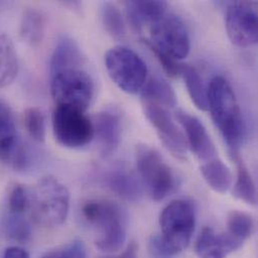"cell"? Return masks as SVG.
<instances>
[{
    "instance_id": "6da1fadb",
    "label": "cell",
    "mask_w": 258,
    "mask_h": 258,
    "mask_svg": "<svg viewBox=\"0 0 258 258\" xmlns=\"http://www.w3.org/2000/svg\"><path fill=\"white\" fill-rule=\"evenodd\" d=\"M208 110L219 130L231 158L240 155L245 137V126L235 93L222 77L211 80L207 89Z\"/></svg>"
},
{
    "instance_id": "7a4b0ae2",
    "label": "cell",
    "mask_w": 258,
    "mask_h": 258,
    "mask_svg": "<svg viewBox=\"0 0 258 258\" xmlns=\"http://www.w3.org/2000/svg\"><path fill=\"white\" fill-rule=\"evenodd\" d=\"M81 211L94 230V243L98 249L114 254L125 247L128 220L118 204L104 199H91L83 204Z\"/></svg>"
},
{
    "instance_id": "3957f363",
    "label": "cell",
    "mask_w": 258,
    "mask_h": 258,
    "mask_svg": "<svg viewBox=\"0 0 258 258\" xmlns=\"http://www.w3.org/2000/svg\"><path fill=\"white\" fill-rule=\"evenodd\" d=\"M28 192L27 210L31 219L46 228L62 225L69 215L71 194L59 180L42 177Z\"/></svg>"
},
{
    "instance_id": "277c9868",
    "label": "cell",
    "mask_w": 258,
    "mask_h": 258,
    "mask_svg": "<svg viewBox=\"0 0 258 258\" xmlns=\"http://www.w3.org/2000/svg\"><path fill=\"white\" fill-rule=\"evenodd\" d=\"M50 94L55 106H69L86 112L95 95L91 75L83 68H70L50 76Z\"/></svg>"
},
{
    "instance_id": "5b68a950",
    "label": "cell",
    "mask_w": 258,
    "mask_h": 258,
    "mask_svg": "<svg viewBox=\"0 0 258 258\" xmlns=\"http://www.w3.org/2000/svg\"><path fill=\"white\" fill-rule=\"evenodd\" d=\"M195 225V210L189 201L175 200L163 209L160 215V236L174 256L189 246Z\"/></svg>"
},
{
    "instance_id": "8992f818",
    "label": "cell",
    "mask_w": 258,
    "mask_h": 258,
    "mask_svg": "<svg viewBox=\"0 0 258 258\" xmlns=\"http://www.w3.org/2000/svg\"><path fill=\"white\" fill-rule=\"evenodd\" d=\"M136 161L140 181L155 201L168 197L176 187V178L161 154L148 145H139Z\"/></svg>"
},
{
    "instance_id": "52a82bcc",
    "label": "cell",
    "mask_w": 258,
    "mask_h": 258,
    "mask_svg": "<svg viewBox=\"0 0 258 258\" xmlns=\"http://www.w3.org/2000/svg\"><path fill=\"white\" fill-rule=\"evenodd\" d=\"M105 63L111 80L123 92L137 94L142 91L148 69L135 51L125 46L112 47L106 52Z\"/></svg>"
},
{
    "instance_id": "ba28073f",
    "label": "cell",
    "mask_w": 258,
    "mask_h": 258,
    "mask_svg": "<svg viewBox=\"0 0 258 258\" xmlns=\"http://www.w3.org/2000/svg\"><path fill=\"white\" fill-rule=\"evenodd\" d=\"M52 131L55 140L69 149L89 145L94 137L93 121L86 112L69 106H55L52 113Z\"/></svg>"
},
{
    "instance_id": "9c48e42d",
    "label": "cell",
    "mask_w": 258,
    "mask_h": 258,
    "mask_svg": "<svg viewBox=\"0 0 258 258\" xmlns=\"http://www.w3.org/2000/svg\"><path fill=\"white\" fill-rule=\"evenodd\" d=\"M156 47L176 60L185 58L190 51V38L182 20L173 14H165L151 26V38Z\"/></svg>"
},
{
    "instance_id": "30bf717a",
    "label": "cell",
    "mask_w": 258,
    "mask_h": 258,
    "mask_svg": "<svg viewBox=\"0 0 258 258\" xmlns=\"http://www.w3.org/2000/svg\"><path fill=\"white\" fill-rule=\"evenodd\" d=\"M226 31L231 42L239 47L256 44L258 39L257 12L248 1L231 2L226 10Z\"/></svg>"
},
{
    "instance_id": "8fae6325",
    "label": "cell",
    "mask_w": 258,
    "mask_h": 258,
    "mask_svg": "<svg viewBox=\"0 0 258 258\" xmlns=\"http://www.w3.org/2000/svg\"><path fill=\"white\" fill-rule=\"evenodd\" d=\"M144 114L155 128L165 148L177 159L184 160L188 145L183 133L173 121L168 110L160 105L143 102Z\"/></svg>"
},
{
    "instance_id": "7c38bea8",
    "label": "cell",
    "mask_w": 258,
    "mask_h": 258,
    "mask_svg": "<svg viewBox=\"0 0 258 258\" xmlns=\"http://www.w3.org/2000/svg\"><path fill=\"white\" fill-rule=\"evenodd\" d=\"M176 119L185 131L188 147L200 161L207 162L218 157L211 137L199 119L182 110L176 112Z\"/></svg>"
},
{
    "instance_id": "4fadbf2b",
    "label": "cell",
    "mask_w": 258,
    "mask_h": 258,
    "mask_svg": "<svg viewBox=\"0 0 258 258\" xmlns=\"http://www.w3.org/2000/svg\"><path fill=\"white\" fill-rule=\"evenodd\" d=\"M94 133L100 147L101 154L109 157L119 148L122 130L123 118L119 110L116 108H108L97 114L93 121Z\"/></svg>"
},
{
    "instance_id": "5bb4252c",
    "label": "cell",
    "mask_w": 258,
    "mask_h": 258,
    "mask_svg": "<svg viewBox=\"0 0 258 258\" xmlns=\"http://www.w3.org/2000/svg\"><path fill=\"white\" fill-rule=\"evenodd\" d=\"M243 242L229 233H218L210 227L204 228L195 243V251L200 258H226L238 250Z\"/></svg>"
},
{
    "instance_id": "9a60e30c",
    "label": "cell",
    "mask_w": 258,
    "mask_h": 258,
    "mask_svg": "<svg viewBox=\"0 0 258 258\" xmlns=\"http://www.w3.org/2000/svg\"><path fill=\"white\" fill-rule=\"evenodd\" d=\"M106 186L120 198L130 202L138 201L142 196V183L138 177L124 166L110 169L104 177Z\"/></svg>"
},
{
    "instance_id": "2e32d148",
    "label": "cell",
    "mask_w": 258,
    "mask_h": 258,
    "mask_svg": "<svg viewBox=\"0 0 258 258\" xmlns=\"http://www.w3.org/2000/svg\"><path fill=\"white\" fill-rule=\"evenodd\" d=\"M126 12L130 25L136 31H141L144 26L154 25L166 14L165 1H127Z\"/></svg>"
},
{
    "instance_id": "e0dca14e",
    "label": "cell",
    "mask_w": 258,
    "mask_h": 258,
    "mask_svg": "<svg viewBox=\"0 0 258 258\" xmlns=\"http://www.w3.org/2000/svg\"><path fill=\"white\" fill-rule=\"evenodd\" d=\"M0 161L18 172L29 167V152L17 132L0 135Z\"/></svg>"
},
{
    "instance_id": "ac0fdd59",
    "label": "cell",
    "mask_w": 258,
    "mask_h": 258,
    "mask_svg": "<svg viewBox=\"0 0 258 258\" xmlns=\"http://www.w3.org/2000/svg\"><path fill=\"white\" fill-rule=\"evenodd\" d=\"M84 55L79 44L70 36H61L55 45L50 59V76L70 68L83 67Z\"/></svg>"
},
{
    "instance_id": "d6986e66",
    "label": "cell",
    "mask_w": 258,
    "mask_h": 258,
    "mask_svg": "<svg viewBox=\"0 0 258 258\" xmlns=\"http://www.w3.org/2000/svg\"><path fill=\"white\" fill-rule=\"evenodd\" d=\"M200 171L208 186L215 192L225 193L231 188L233 183L232 173L218 157L204 162Z\"/></svg>"
},
{
    "instance_id": "ffe728a7",
    "label": "cell",
    "mask_w": 258,
    "mask_h": 258,
    "mask_svg": "<svg viewBox=\"0 0 258 258\" xmlns=\"http://www.w3.org/2000/svg\"><path fill=\"white\" fill-rule=\"evenodd\" d=\"M142 101L160 105L166 109L175 108L177 98L173 88L163 79L151 78L144 85L142 91Z\"/></svg>"
},
{
    "instance_id": "44dd1931",
    "label": "cell",
    "mask_w": 258,
    "mask_h": 258,
    "mask_svg": "<svg viewBox=\"0 0 258 258\" xmlns=\"http://www.w3.org/2000/svg\"><path fill=\"white\" fill-rule=\"evenodd\" d=\"M236 165V180L233 186V195L248 205L257 203L256 187L251 174L240 155L231 158Z\"/></svg>"
},
{
    "instance_id": "7402d4cb",
    "label": "cell",
    "mask_w": 258,
    "mask_h": 258,
    "mask_svg": "<svg viewBox=\"0 0 258 258\" xmlns=\"http://www.w3.org/2000/svg\"><path fill=\"white\" fill-rule=\"evenodd\" d=\"M18 67V57L12 40L0 32V89L15 80Z\"/></svg>"
},
{
    "instance_id": "603a6c76",
    "label": "cell",
    "mask_w": 258,
    "mask_h": 258,
    "mask_svg": "<svg viewBox=\"0 0 258 258\" xmlns=\"http://www.w3.org/2000/svg\"><path fill=\"white\" fill-rule=\"evenodd\" d=\"M45 18L36 9H27L21 18L19 34L23 41L31 46L40 44L44 37Z\"/></svg>"
},
{
    "instance_id": "cb8c5ba5",
    "label": "cell",
    "mask_w": 258,
    "mask_h": 258,
    "mask_svg": "<svg viewBox=\"0 0 258 258\" xmlns=\"http://www.w3.org/2000/svg\"><path fill=\"white\" fill-rule=\"evenodd\" d=\"M181 76L184 79L188 94L196 108L201 111H207V89L205 88L199 73L195 68L188 64H183Z\"/></svg>"
},
{
    "instance_id": "d4e9b609",
    "label": "cell",
    "mask_w": 258,
    "mask_h": 258,
    "mask_svg": "<svg viewBox=\"0 0 258 258\" xmlns=\"http://www.w3.org/2000/svg\"><path fill=\"white\" fill-rule=\"evenodd\" d=\"M4 234L12 241L26 243L31 237L30 224L22 214L7 213L2 219Z\"/></svg>"
},
{
    "instance_id": "484cf974",
    "label": "cell",
    "mask_w": 258,
    "mask_h": 258,
    "mask_svg": "<svg viewBox=\"0 0 258 258\" xmlns=\"http://www.w3.org/2000/svg\"><path fill=\"white\" fill-rule=\"evenodd\" d=\"M101 19L107 32L116 39H121L126 34V26L123 15L117 6L105 2L101 7Z\"/></svg>"
},
{
    "instance_id": "4316f807",
    "label": "cell",
    "mask_w": 258,
    "mask_h": 258,
    "mask_svg": "<svg viewBox=\"0 0 258 258\" xmlns=\"http://www.w3.org/2000/svg\"><path fill=\"white\" fill-rule=\"evenodd\" d=\"M254 222L252 217L242 211H231L227 217V233L241 242H245L252 234Z\"/></svg>"
},
{
    "instance_id": "83f0119b",
    "label": "cell",
    "mask_w": 258,
    "mask_h": 258,
    "mask_svg": "<svg viewBox=\"0 0 258 258\" xmlns=\"http://www.w3.org/2000/svg\"><path fill=\"white\" fill-rule=\"evenodd\" d=\"M23 126L28 136L36 143L45 140V118L40 109L31 107L23 113Z\"/></svg>"
},
{
    "instance_id": "f1b7e54d",
    "label": "cell",
    "mask_w": 258,
    "mask_h": 258,
    "mask_svg": "<svg viewBox=\"0 0 258 258\" xmlns=\"http://www.w3.org/2000/svg\"><path fill=\"white\" fill-rule=\"evenodd\" d=\"M142 40L144 44L152 51V53H154L157 60L159 61V63L162 66L163 70L169 77L177 78L181 76V72L183 68L182 63H179L178 60L174 59L173 57H171L170 55H168L167 53L163 52L161 49L156 47L148 38H144Z\"/></svg>"
},
{
    "instance_id": "f546056e",
    "label": "cell",
    "mask_w": 258,
    "mask_h": 258,
    "mask_svg": "<svg viewBox=\"0 0 258 258\" xmlns=\"http://www.w3.org/2000/svg\"><path fill=\"white\" fill-rule=\"evenodd\" d=\"M28 192L20 184L11 186L7 196V211L12 214H23L27 210Z\"/></svg>"
},
{
    "instance_id": "4dcf8cb0",
    "label": "cell",
    "mask_w": 258,
    "mask_h": 258,
    "mask_svg": "<svg viewBox=\"0 0 258 258\" xmlns=\"http://www.w3.org/2000/svg\"><path fill=\"white\" fill-rule=\"evenodd\" d=\"M40 258H87V248L82 240H74L46 251Z\"/></svg>"
},
{
    "instance_id": "1f68e13d",
    "label": "cell",
    "mask_w": 258,
    "mask_h": 258,
    "mask_svg": "<svg viewBox=\"0 0 258 258\" xmlns=\"http://www.w3.org/2000/svg\"><path fill=\"white\" fill-rule=\"evenodd\" d=\"M16 133L15 118L11 108L0 100V135Z\"/></svg>"
},
{
    "instance_id": "d6a6232c",
    "label": "cell",
    "mask_w": 258,
    "mask_h": 258,
    "mask_svg": "<svg viewBox=\"0 0 258 258\" xmlns=\"http://www.w3.org/2000/svg\"><path fill=\"white\" fill-rule=\"evenodd\" d=\"M149 253L151 258L174 257L160 235H154L151 237L149 241Z\"/></svg>"
},
{
    "instance_id": "836d02e7",
    "label": "cell",
    "mask_w": 258,
    "mask_h": 258,
    "mask_svg": "<svg viewBox=\"0 0 258 258\" xmlns=\"http://www.w3.org/2000/svg\"><path fill=\"white\" fill-rule=\"evenodd\" d=\"M138 247L136 243L132 242L123 250L121 253H114V254H107L101 258H138Z\"/></svg>"
},
{
    "instance_id": "e575fe53",
    "label": "cell",
    "mask_w": 258,
    "mask_h": 258,
    "mask_svg": "<svg viewBox=\"0 0 258 258\" xmlns=\"http://www.w3.org/2000/svg\"><path fill=\"white\" fill-rule=\"evenodd\" d=\"M3 258H30L26 250L20 246H10L5 249Z\"/></svg>"
}]
</instances>
